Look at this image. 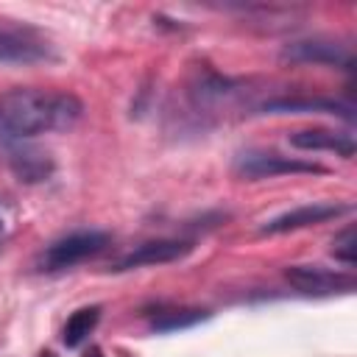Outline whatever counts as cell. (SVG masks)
I'll return each mask as SVG.
<instances>
[{"label": "cell", "mask_w": 357, "mask_h": 357, "mask_svg": "<svg viewBox=\"0 0 357 357\" xmlns=\"http://www.w3.org/2000/svg\"><path fill=\"white\" fill-rule=\"evenodd\" d=\"M84 114V103L73 92L17 86L0 95V137L31 139L47 131H67Z\"/></svg>", "instance_id": "6da1fadb"}, {"label": "cell", "mask_w": 357, "mask_h": 357, "mask_svg": "<svg viewBox=\"0 0 357 357\" xmlns=\"http://www.w3.org/2000/svg\"><path fill=\"white\" fill-rule=\"evenodd\" d=\"M109 237L103 231H95V229H86V231H73V234H64L59 240H53L42 257H39V268L53 273V271H64V268H73L78 262H84L86 257H95L106 248Z\"/></svg>", "instance_id": "7a4b0ae2"}, {"label": "cell", "mask_w": 357, "mask_h": 357, "mask_svg": "<svg viewBox=\"0 0 357 357\" xmlns=\"http://www.w3.org/2000/svg\"><path fill=\"white\" fill-rule=\"evenodd\" d=\"M234 173L240 178L257 181V178H276V176H293V173H326L324 165L315 162H304V159H290V156H279V153H265V151H251L243 153L234 165Z\"/></svg>", "instance_id": "3957f363"}, {"label": "cell", "mask_w": 357, "mask_h": 357, "mask_svg": "<svg viewBox=\"0 0 357 357\" xmlns=\"http://www.w3.org/2000/svg\"><path fill=\"white\" fill-rule=\"evenodd\" d=\"M53 47L33 28H6L0 25V64H42L53 61Z\"/></svg>", "instance_id": "277c9868"}, {"label": "cell", "mask_w": 357, "mask_h": 357, "mask_svg": "<svg viewBox=\"0 0 357 357\" xmlns=\"http://www.w3.org/2000/svg\"><path fill=\"white\" fill-rule=\"evenodd\" d=\"M284 279L304 296H332V293H351L357 287L351 273L329 271L321 265H290Z\"/></svg>", "instance_id": "5b68a950"}, {"label": "cell", "mask_w": 357, "mask_h": 357, "mask_svg": "<svg viewBox=\"0 0 357 357\" xmlns=\"http://www.w3.org/2000/svg\"><path fill=\"white\" fill-rule=\"evenodd\" d=\"M262 114H335L346 123L354 120V106L335 98H310V95H282L259 106Z\"/></svg>", "instance_id": "8992f818"}, {"label": "cell", "mask_w": 357, "mask_h": 357, "mask_svg": "<svg viewBox=\"0 0 357 357\" xmlns=\"http://www.w3.org/2000/svg\"><path fill=\"white\" fill-rule=\"evenodd\" d=\"M349 209H351L349 204H332V201L304 204V206H296V209H287V212L271 218V220L262 226V234H284V231L307 229V226H315V223L340 218V215H346Z\"/></svg>", "instance_id": "52a82bcc"}, {"label": "cell", "mask_w": 357, "mask_h": 357, "mask_svg": "<svg viewBox=\"0 0 357 357\" xmlns=\"http://www.w3.org/2000/svg\"><path fill=\"white\" fill-rule=\"evenodd\" d=\"M192 251L190 243L184 240H151L142 243L137 248H131L126 257H120L112 271H134V268H145V265H165V262H176L181 257H187Z\"/></svg>", "instance_id": "ba28073f"}, {"label": "cell", "mask_w": 357, "mask_h": 357, "mask_svg": "<svg viewBox=\"0 0 357 357\" xmlns=\"http://www.w3.org/2000/svg\"><path fill=\"white\" fill-rule=\"evenodd\" d=\"M282 59L287 61H301V64H332V67H343L351 70V53L337 45V42H326V39H298L284 45Z\"/></svg>", "instance_id": "9c48e42d"}, {"label": "cell", "mask_w": 357, "mask_h": 357, "mask_svg": "<svg viewBox=\"0 0 357 357\" xmlns=\"http://www.w3.org/2000/svg\"><path fill=\"white\" fill-rule=\"evenodd\" d=\"M293 148L298 151H329L335 156H354V137L351 134H343V131H329V128H304V131H296L287 137Z\"/></svg>", "instance_id": "30bf717a"}, {"label": "cell", "mask_w": 357, "mask_h": 357, "mask_svg": "<svg viewBox=\"0 0 357 357\" xmlns=\"http://www.w3.org/2000/svg\"><path fill=\"white\" fill-rule=\"evenodd\" d=\"M8 159H11V167L20 176V181H42L53 170V165H50V159L45 153L20 148V142L8 148Z\"/></svg>", "instance_id": "8fae6325"}, {"label": "cell", "mask_w": 357, "mask_h": 357, "mask_svg": "<svg viewBox=\"0 0 357 357\" xmlns=\"http://www.w3.org/2000/svg\"><path fill=\"white\" fill-rule=\"evenodd\" d=\"M98 321H100V307H81V310H75V312L67 318L64 329H61L64 346H67V349L81 346V343L92 335V329L98 326Z\"/></svg>", "instance_id": "7c38bea8"}, {"label": "cell", "mask_w": 357, "mask_h": 357, "mask_svg": "<svg viewBox=\"0 0 357 357\" xmlns=\"http://www.w3.org/2000/svg\"><path fill=\"white\" fill-rule=\"evenodd\" d=\"M209 312L204 310H170V312H159L151 324L153 332H176V329H190L201 321H206Z\"/></svg>", "instance_id": "4fadbf2b"}, {"label": "cell", "mask_w": 357, "mask_h": 357, "mask_svg": "<svg viewBox=\"0 0 357 357\" xmlns=\"http://www.w3.org/2000/svg\"><path fill=\"white\" fill-rule=\"evenodd\" d=\"M332 254H335V259H340V262H346V265H354V259H357L354 226H346V229L332 240Z\"/></svg>", "instance_id": "5bb4252c"}, {"label": "cell", "mask_w": 357, "mask_h": 357, "mask_svg": "<svg viewBox=\"0 0 357 357\" xmlns=\"http://www.w3.org/2000/svg\"><path fill=\"white\" fill-rule=\"evenodd\" d=\"M84 357H103V354H100V349H95V346H92V349L84 354Z\"/></svg>", "instance_id": "9a60e30c"}, {"label": "cell", "mask_w": 357, "mask_h": 357, "mask_svg": "<svg viewBox=\"0 0 357 357\" xmlns=\"http://www.w3.org/2000/svg\"><path fill=\"white\" fill-rule=\"evenodd\" d=\"M39 357H56V354H53V351H42Z\"/></svg>", "instance_id": "2e32d148"}]
</instances>
